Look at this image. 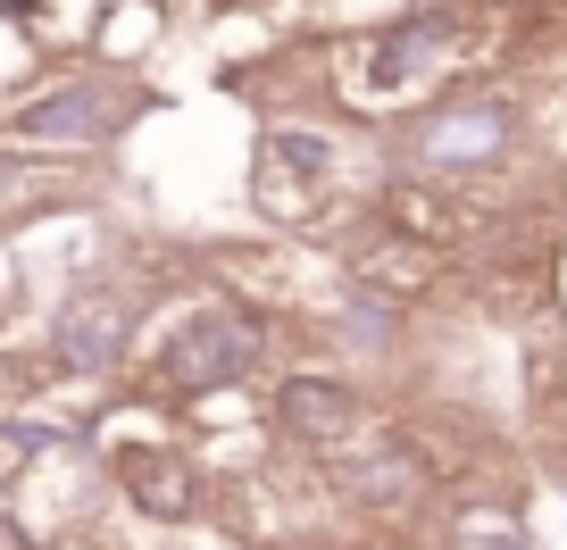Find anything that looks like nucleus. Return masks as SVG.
<instances>
[{
    "label": "nucleus",
    "mask_w": 567,
    "mask_h": 550,
    "mask_svg": "<svg viewBox=\"0 0 567 550\" xmlns=\"http://www.w3.org/2000/svg\"><path fill=\"white\" fill-rule=\"evenodd\" d=\"M359 59H368V68L351 75V92H375V101H384V92L417 84V75L443 59V18H409V25H392V34H384V42H368Z\"/></svg>",
    "instance_id": "nucleus-3"
},
{
    "label": "nucleus",
    "mask_w": 567,
    "mask_h": 550,
    "mask_svg": "<svg viewBox=\"0 0 567 550\" xmlns=\"http://www.w3.org/2000/svg\"><path fill=\"white\" fill-rule=\"evenodd\" d=\"M125 342V301H75L68 318H59V359H75V367H109Z\"/></svg>",
    "instance_id": "nucleus-4"
},
{
    "label": "nucleus",
    "mask_w": 567,
    "mask_h": 550,
    "mask_svg": "<svg viewBox=\"0 0 567 550\" xmlns=\"http://www.w3.org/2000/svg\"><path fill=\"white\" fill-rule=\"evenodd\" d=\"M318 176H326V143L318 134H301V125L259 134V176H250V193H259L267 217H309L318 209Z\"/></svg>",
    "instance_id": "nucleus-2"
},
{
    "label": "nucleus",
    "mask_w": 567,
    "mask_h": 550,
    "mask_svg": "<svg viewBox=\"0 0 567 550\" xmlns=\"http://www.w3.org/2000/svg\"><path fill=\"white\" fill-rule=\"evenodd\" d=\"M359 408H351V392L342 384H326V375H292L284 384V426L292 434H309V443H334L342 426H351Z\"/></svg>",
    "instance_id": "nucleus-5"
},
{
    "label": "nucleus",
    "mask_w": 567,
    "mask_h": 550,
    "mask_svg": "<svg viewBox=\"0 0 567 550\" xmlns=\"http://www.w3.org/2000/svg\"><path fill=\"white\" fill-rule=\"evenodd\" d=\"M259 359V325H243V318H193L176 342H167V384L176 392H217V384H234V375Z\"/></svg>",
    "instance_id": "nucleus-1"
},
{
    "label": "nucleus",
    "mask_w": 567,
    "mask_h": 550,
    "mask_svg": "<svg viewBox=\"0 0 567 550\" xmlns=\"http://www.w3.org/2000/svg\"><path fill=\"white\" fill-rule=\"evenodd\" d=\"M125 484H134V500L151 517H184L193 509V476H184L176 459H159V450H134V459H125Z\"/></svg>",
    "instance_id": "nucleus-7"
},
{
    "label": "nucleus",
    "mask_w": 567,
    "mask_h": 550,
    "mask_svg": "<svg viewBox=\"0 0 567 550\" xmlns=\"http://www.w3.org/2000/svg\"><path fill=\"white\" fill-rule=\"evenodd\" d=\"M101 117H109L101 92H59V101H34V108H25V134H59V143H68V134H92Z\"/></svg>",
    "instance_id": "nucleus-9"
},
{
    "label": "nucleus",
    "mask_w": 567,
    "mask_h": 550,
    "mask_svg": "<svg viewBox=\"0 0 567 550\" xmlns=\"http://www.w3.org/2000/svg\"><path fill=\"white\" fill-rule=\"evenodd\" d=\"M501 134H509L501 108H460V117H443L425 134V151H434V159H484V151H501Z\"/></svg>",
    "instance_id": "nucleus-8"
},
{
    "label": "nucleus",
    "mask_w": 567,
    "mask_h": 550,
    "mask_svg": "<svg viewBox=\"0 0 567 550\" xmlns=\"http://www.w3.org/2000/svg\"><path fill=\"white\" fill-rule=\"evenodd\" d=\"M451 550H526V542H517V526H509V517L476 509V517H460V526H451Z\"/></svg>",
    "instance_id": "nucleus-10"
},
{
    "label": "nucleus",
    "mask_w": 567,
    "mask_h": 550,
    "mask_svg": "<svg viewBox=\"0 0 567 550\" xmlns=\"http://www.w3.org/2000/svg\"><path fill=\"white\" fill-rule=\"evenodd\" d=\"M342 484H351L359 500H409L417 492V459H409L401 443H375L368 459H342Z\"/></svg>",
    "instance_id": "nucleus-6"
}]
</instances>
